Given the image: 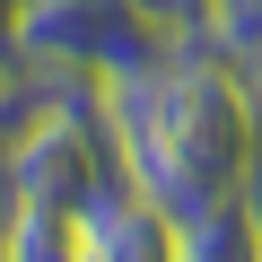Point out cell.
Segmentation results:
<instances>
[{
    "label": "cell",
    "mask_w": 262,
    "mask_h": 262,
    "mask_svg": "<svg viewBox=\"0 0 262 262\" xmlns=\"http://www.w3.org/2000/svg\"><path fill=\"white\" fill-rule=\"evenodd\" d=\"M105 114H114V140H122L131 184H140L149 201H166L175 227L245 192V158H253L262 105L245 88V61L219 53L210 35H192L149 79L114 88Z\"/></svg>",
    "instance_id": "obj_1"
},
{
    "label": "cell",
    "mask_w": 262,
    "mask_h": 262,
    "mask_svg": "<svg viewBox=\"0 0 262 262\" xmlns=\"http://www.w3.org/2000/svg\"><path fill=\"white\" fill-rule=\"evenodd\" d=\"M192 35L201 27L166 18L158 0H27V18H18V53L70 88H96V96L149 79Z\"/></svg>",
    "instance_id": "obj_2"
},
{
    "label": "cell",
    "mask_w": 262,
    "mask_h": 262,
    "mask_svg": "<svg viewBox=\"0 0 262 262\" xmlns=\"http://www.w3.org/2000/svg\"><path fill=\"white\" fill-rule=\"evenodd\" d=\"M88 262H184V227L166 201H149L140 184H114L88 219H79Z\"/></svg>",
    "instance_id": "obj_3"
},
{
    "label": "cell",
    "mask_w": 262,
    "mask_h": 262,
    "mask_svg": "<svg viewBox=\"0 0 262 262\" xmlns=\"http://www.w3.org/2000/svg\"><path fill=\"white\" fill-rule=\"evenodd\" d=\"M0 262H88L79 219L53 210V201H18L9 210V236H0Z\"/></svg>",
    "instance_id": "obj_4"
},
{
    "label": "cell",
    "mask_w": 262,
    "mask_h": 262,
    "mask_svg": "<svg viewBox=\"0 0 262 262\" xmlns=\"http://www.w3.org/2000/svg\"><path fill=\"white\" fill-rule=\"evenodd\" d=\"M184 262H262V227H253L245 192L201 210V219H184Z\"/></svg>",
    "instance_id": "obj_5"
},
{
    "label": "cell",
    "mask_w": 262,
    "mask_h": 262,
    "mask_svg": "<svg viewBox=\"0 0 262 262\" xmlns=\"http://www.w3.org/2000/svg\"><path fill=\"white\" fill-rule=\"evenodd\" d=\"M245 210H253V227H262V131H253V158H245Z\"/></svg>",
    "instance_id": "obj_6"
},
{
    "label": "cell",
    "mask_w": 262,
    "mask_h": 262,
    "mask_svg": "<svg viewBox=\"0 0 262 262\" xmlns=\"http://www.w3.org/2000/svg\"><path fill=\"white\" fill-rule=\"evenodd\" d=\"M18 18H27V0H0V61H18Z\"/></svg>",
    "instance_id": "obj_7"
},
{
    "label": "cell",
    "mask_w": 262,
    "mask_h": 262,
    "mask_svg": "<svg viewBox=\"0 0 262 262\" xmlns=\"http://www.w3.org/2000/svg\"><path fill=\"white\" fill-rule=\"evenodd\" d=\"M158 9H166V18H184V27H201V18H210V0H158Z\"/></svg>",
    "instance_id": "obj_8"
},
{
    "label": "cell",
    "mask_w": 262,
    "mask_h": 262,
    "mask_svg": "<svg viewBox=\"0 0 262 262\" xmlns=\"http://www.w3.org/2000/svg\"><path fill=\"white\" fill-rule=\"evenodd\" d=\"M236 61H245V88H253V105H262V44H253V53H236Z\"/></svg>",
    "instance_id": "obj_9"
}]
</instances>
